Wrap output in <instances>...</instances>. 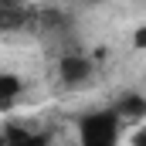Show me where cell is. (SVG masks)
I'll return each instance as SVG.
<instances>
[{
    "label": "cell",
    "instance_id": "cell-1",
    "mask_svg": "<svg viewBox=\"0 0 146 146\" xmlns=\"http://www.w3.org/2000/svg\"><path fill=\"white\" fill-rule=\"evenodd\" d=\"M82 146H115L119 143V115L115 112H92L82 119Z\"/></svg>",
    "mask_w": 146,
    "mask_h": 146
},
{
    "label": "cell",
    "instance_id": "cell-2",
    "mask_svg": "<svg viewBox=\"0 0 146 146\" xmlns=\"http://www.w3.org/2000/svg\"><path fill=\"white\" fill-rule=\"evenodd\" d=\"M88 72H92V65H88L82 54H65V58H61V78H65L68 85H82V82L88 78Z\"/></svg>",
    "mask_w": 146,
    "mask_h": 146
},
{
    "label": "cell",
    "instance_id": "cell-3",
    "mask_svg": "<svg viewBox=\"0 0 146 146\" xmlns=\"http://www.w3.org/2000/svg\"><path fill=\"white\" fill-rule=\"evenodd\" d=\"M143 112H146V99H139V95H122L115 102V115H143Z\"/></svg>",
    "mask_w": 146,
    "mask_h": 146
},
{
    "label": "cell",
    "instance_id": "cell-4",
    "mask_svg": "<svg viewBox=\"0 0 146 146\" xmlns=\"http://www.w3.org/2000/svg\"><path fill=\"white\" fill-rule=\"evenodd\" d=\"M3 146H48V139L44 136H31L24 129H10L7 139H3Z\"/></svg>",
    "mask_w": 146,
    "mask_h": 146
},
{
    "label": "cell",
    "instance_id": "cell-5",
    "mask_svg": "<svg viewBox=\"0 0 146 146\" xmlns=\"http://www.w3.org/2000/svg\"><path fill=\"white\" fill-rule=\"evenodd\" d=\"M17 92H21V78L0 75V106H10V102L17 99Z\"/></svg>",
    "mask_w": 146,
    "mask_h": 146
},
{
    "label": "cell",
    "instance_id": "cell-6",
    "mask_svg": "<svg viewBox=\"0 0 146 146\" xmlns=\"http://www.w3.org/2000/svg\"><path fill=\"white\" fill-rule=\"evenodd\" d=\"M133 44H136V48H146V27H139V31L133 34Z\"/></svg>",
    "mask_w": 146,
    "mask_h": 146
},
{
    "label": "cell",
    "instance_id": "cell-7",
    "mask_svg": "<svg viewBox=\"0 0 146 146\" xmlns=\"http://www.w3.org/2000/svg\"><path fill=\"white\" fill-rule=\"evenodd\" d=\"M133 146H146V126L136 133V136H133Z\"/></svg>",
    "mask_w": 146,
    "mask_h": 146
},
{
    "label": "cell",
    "instance_id": "cell-8",
    "mask_svg": "<svg viewBox=\"0 0 146 146\" xmlns=\"http://www.w3.org/2000/svg\"><path fill=\"white\" fill-rule=\"evenodd\" d=\"M0 3H21V0H0Z\"/></svg>",
    "mask_w": 146,
    "mask_h": 146
},
{
    "label": "cell",
    "instance_id": "cell-9",
    "mask_svg": "<svg viewBox=\"0 0 146 146\" xmlns=\"http://www.w3.org/2000/svg\"><path fill=\"white\" fill-rule=\"evenodd\" d=\"M0 146H3V139H0Z\"/></svg>",
    "mask_w": 146,
    "mask_h": 146
}]
</instances>
